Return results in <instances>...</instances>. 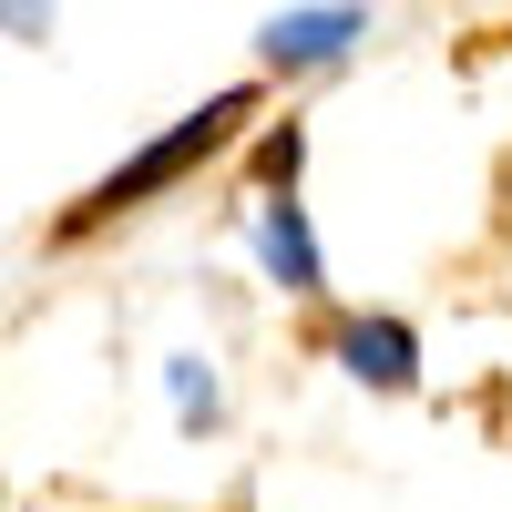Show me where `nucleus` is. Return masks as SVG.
<instances>
[{
    "label": "nucleus",
    "instance_id": "1",
    "mask_svg": "<svg viewBox=\"0 0 512 512\" xmlns=\"http://www.w3.org/2000/svg\"><path fill=\"white\" fill-rule=\"evenodd\" d=\"M246 123H256V82H226L216 103H195L185 123H164V134H154V144H144L134 164H113V175H103V185H93V195H82L72 216H62V236H93V226H113V216H134L144 195L185 185L195 164H216V154H226V144L246 134Z\"/></svg>",
    "mask_w": 512,
    "mask_h": 512
},
{
    "label": "nucleus",
    "instance_id": "2",
    "mask_svg": "<svg viewBox=\"0 0 512 512\" xmlns=\"http://www.w3.org/2000/svg\"><path fill=\"white\" fill-rule=\"evenodd\" d=\"M328 359L359 390H420V338L400 318H328Z\"/></svg>",
    "mask_w": 512,
    "mask_h": 512
},
{
    "label": "nucleus",
    "instance_id": "3",
    "mask_svg": "<svg viewBox=\"0 0 512 512\" xmlns=\"http://www.w3.org/2000/svg\"><path fill=\"white\" fill-rule=\"evenodd\" d=\"M256 267H267L287 297H328V256H318L297 195H256Z\"/></svg>",
    "mask_w": 512,
    "mask_h": 512
},
{
    "label": "nucleus",
    "instance_id": "4",
    "mask_svg": "<svg viewBox=\"0 0 512 512\" xmlns=\"http://www.w3.org/2000/svg\"><path fill=\"white\" fill-rule=\"evenodd\" d=\"M349 41H369V11H277L267 31H256V52H267L277 72H318L338 62Z\"/></svg>",
    "mask_w": 512,
    "mask_h": 512
},
{
    "label": "nucleus",
    "instance_id": "5",
    "mask_svg": "<svg viewBox=\"0 0 512 512\" xmlns=\"http://www.w3.org/2000/svg\"><path fill=\"white\" fill-rule=\"evenodd\" d=\"M164 390H175V420H185V431H216V420H226V390H216V369H205V359H164Z\"/></svg>",
    "mask_w": 512,
    "mask_h": 512
}]
</instances>
